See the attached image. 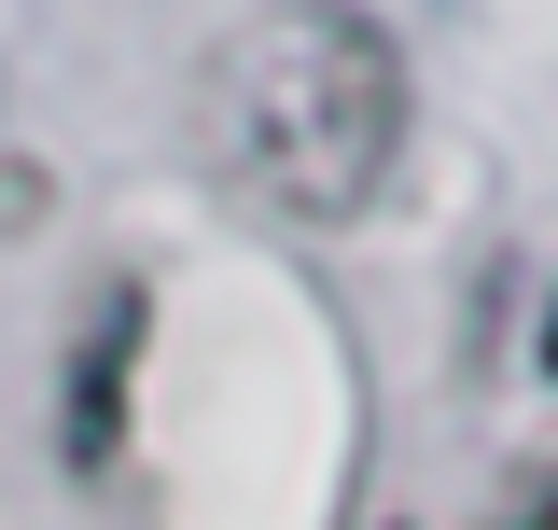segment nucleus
Wrapping results in <instances>:
<instances>
[{"label": "nucleus", "mask_w": 558, "mask_h": 530, "mask_svg": "<svg viewBox=\"0 0 558 530\" xmlns=\"http://www.w3.org/2000/svg\"><path fill=\"white\" fill-rule=\"evenodd\" d=\"M196 140L252 209L349 224V209H377L391 154H405V57L349 0H266V14H238L209 43Z\"/></svg>", "instance_id": "obj_1"}, {"label": "nucleus", "mask_w": 558, "mask_h": 530, "mask_svg": "<svg viewBox=\"0 0 558 530\" xmlns=\"http://www.w3.org/2000/svg\"><path fill=\"white\" fill-rule=\"evenodd\" d=\"M140 279H112L98 308H84V349H70V419H57V447H70V474H98L112 461V419H126V363H140Z\"/></svg>", "instance_id": "obj_2"}, {"label": "nucleus", "mask_w": 558, "mask_h": 530, "mask_svg": "<svg viewBox=\"0 0 558 530\" xmlns=\"http://www.w3.org/2000/svg\"><path fill=\"white\" fill-rule=\"evenodd\" d=\"M545 377H558V293H545Z\"/></svg>", "instance_id": "obj_3"}]
</instances>
